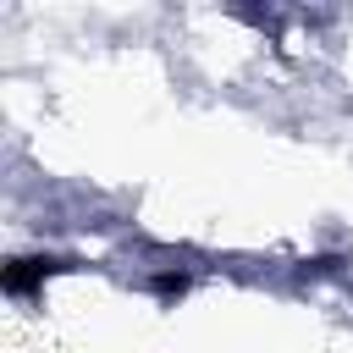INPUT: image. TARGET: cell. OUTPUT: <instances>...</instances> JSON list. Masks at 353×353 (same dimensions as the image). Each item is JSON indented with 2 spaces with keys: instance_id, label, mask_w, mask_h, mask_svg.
Returning a JSON list of instances; mask_svg holds the SVG:
<instances>
[{
  "instance_id": "2",
  "label": "cell",
  "mask_w": 353,
  "mask_h": 353,
  "mask_svg": "<svg viewBox=\"0 0 353 353\" xmlns=\"http://www.w3.org/2000/svg\"><path fill=\"white\" fill-rule=\"evenodd\" d=\"M182 292H188V276H182V270L154 276V298H182Z\"/></svg>"
},
{
  "instance_id": "1",
  "label": "cell",
  "mask_w": 353,
  "mask_h": 353,
  "mask_svg": "<svg viewBox=\"0 0 353 353\" xmlns=\"http://www.w3.org/2000/svg\"><path fill=\"white\" fill-rule=\"evenodd\" d=\"M55 270H66V259H55V254H22V259H11V265L0 270V287H6L11 298H28V292L44 287V276H55Z\"/></svg>"
}]
</instances>
